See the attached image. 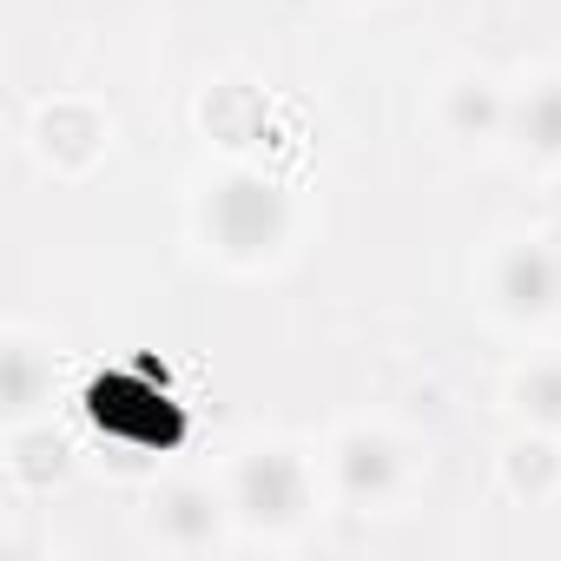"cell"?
Here are the masks:
<instances>
[{
	"label": "cell",
	"instance_id": "52a82bcc",
	"mask_svg": "<svg viewBox=\"0 0 561 561\" xmlns=\"http://www.w3.org/2000/svg\"><path fill=\"white\" fill-rule=\"evenodd\" d=\"M449 119H456L462 133H469V126H476V133H495V126H502V100H495L489 87H462L456 106H449Z\"/></svg>",
	"mask_w": 561,
	"mask_h": 561
},
{
	"label": "cell",
	"instance_id": "ba28073f",
	"mask_svg": "<svg viewBox=\"0 0 561 561\" xmlns=\"http://www.w3.org/2000/svg\"><path fill=\"white\" fill-rule=\"evenodd\" d=\"M165 528H172L179 541H205V535H211V508H205V495H172Z\"/></svg>",
	"mask_w": 561,
	"mask_h": 561
},
{
	"label": "cell",
	"instance_id": "7a4b0ae2",
	"mask_svg": "<svg viewBox=\"0 0 561 561\" xmlns=\"http://www.w3.org/2000/svg\"><path fill=\"white\" fill-rule=\"evenodd\" d=\"M211 231H218L225 251H238V257L271 251L277 238H285V198H277L271 185H257V179H231V185H218V198H211Z\"/></svg>",
	"mask_w": 561,
	"mask_h": 561
},
{
	"label": "cell",
	"instance_id": "9c48e42d",
	"mask_svg": "<svg viewBox=\"0 0 561 561\" xmlns=\"http://www.w3.org/2000/svg\"><path fill=\"white\" fill-rule=\"evenodd\" d=\"M522 403H528L535 416H548V423H561V370H535V377L522 383Z\"/></svg>",
	"mask_w": 561,
	"mask_h": 561
},
{
	"label": "cell",
	"instance_id": "277c9868",
	"mask_svg": "<svg viewBox=\"0 0 561 561\" xmlns=\"http://www.w3.org/2000/svg\"><path fill=\"white\" fill-rule=\"evenodd\" d=\"M238 489H244V508L251 515H291L298 508V495H305V476H298V462H285V456H257L244 476H238Z\"/></svg>",
	"mask_w": 561,
	"mask_h": 561
},
{
	"label": "cell",
	"instance_id": "5b68a950",
	"mask_svg": "<svg viewBox=\"0 0 561 561\" xmlns=\"http://www.w3.org/2000/svg\"><path fill=\"white\" fill-rule=\"evenodd\" d=\"M390 476H397V449L383 436H351L344 443V482H351V495H383Z\"/></svg>",
	"mask_w": 561,
	"mask_h": 561
},
{
	"label": "cell",
	"instance_id": "8992f818",
	"mask_svg": "<svg viewBox=\"0 0 561 561\" xmlns=\"http://www.w3.org/2000/svg\"><path fill=\"white\" fill-rule=\"evenodd\" d=\"M515 126L535 152H561V87H535L522 106H515Z\"/></svg>",
	"mask_w": 561,
	"mask_h": 561
},
{
	"label": "cell",
	"instance_id": "6da1fadb",
	"mask_svg": "<svg viewBox=\"0 0 561 561\" xmlns=\"http://www.w3.org/2000/svg\"><path fill=\"white\" fill-rule=\"evenodd\" d=\"M87 410H93V423H100L106 436L139 443V449H165V443L179 436V403H172L165 390H139V383H126V377H100L93 397H87Z\"/></svg>",
	"mask_w": 561,
	"mask_h": 561
},
{
	"label": "cell",
	"instance_id": "3957f363",
	"mask_svg": "<svg viewBox=\"0 0 561 561\" xmlns=\"http://www.w3.org/2000/svg\"><path fill=\"white\" fill-rule=\"evenodd\" d=\"M495 291L508 298V311H548L561 298V257L548 244H515L495 271Z\"/></svg>",
	"mask_w": 561,
	"mask_h": 561
}]
</instances>
